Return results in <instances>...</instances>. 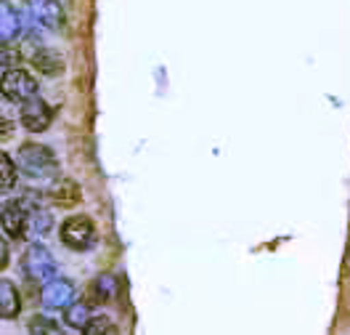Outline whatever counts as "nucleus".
I'll return each mask as SVG.
<instances>
[{
    "label": "nucleus",
    "instance_id": "obj_2",
    "mask_svg": "<svg viewBox=\"0 0 350 335\" xmlns=\"http://www.w3.org/2000/svg\"><path fill=\"white\" fill-rule=\"evenodd\" d=\"M22 269L32 282H45L48 285L56 277V261H53V256L43 245L27 247V253L22 256Z\"/></svg>",
    "mask_w": 350,
    "mask_h": 335
},
{
    "label": "nucleus",
    "instance_id": "obj_6",
    "mask_svg": "<svg viewBox=\"0 0 350 335\" xmlns=\"http://www.w3.org/2000/svg\"><path fill=\"white\" fill-rule=\"evenodd\" d=\"M29 226V210L24 208L22 202H5L3 205V229L8 237L22 240L24 232Z\"/></svg>",
    "mask_w": 350,
    "mask_h": 335
},
{
    "label": "nucleus",
    "instance_id": "obj_8",
    "mask_svg": "<svg viewBox=\"0 0 350 335\" xmlns=\"http://www.w3.org/2000/svg\"><path fill=\"white\" fill-rule=\"evenodd\" d=\"M27 11L48 29H56L62 24V5L56 0H27Z\"/></svg>",
    "mask_w": 350,
    "mask_h": 335
},
{
    "label": "nucleus",
    "instance_id": "obj_4",
    "mask_svg": "<svg viewBox=\"0 0 350 335\" xmlns=\"http://www.w3.org/2000/svg\"><path fill=\"white\" fill-rule=\"evenodd\" d=\"M3 93H5L8 101H22V104H27V101H32L38 96V83L24 69H8L3 75Z\"/></svg>",
    "mask_w": 350,
    "mask_h": 335
},
{
    "label": "nucleus",
    "instance_id": "obj_9",
    "mask_svg": "<svg viewBox=\"0 0 350 335\" xmlns=\"http://www.w3.org/2000/svg\"><path fill=\"white\" fill-rule=\"evenodd\" d=\"M0 38H3V43H11L16 35H19V29H22V24H19V14L11 8V3L8 0H3L0 3Z\"/></svg>",
    "mask_w": 350,
    "mask_h": 335
},
{
    "label": "nucleus",
    "instance_id": "obj_13",
    "mask_svg": "<svg viewBox=\"0 0 350 335\" xmlns=\"http://www.w3.org/2000/svg\"><path fill=\"white\" fill-rule=\"evenodd\" d=\"M93 290H96V301L98 303H107L117 295V280L111 274H98V280L93 282Z\"/></svg>",
    "mask_w": 350,
    "mask_h": 335
},
{
    "label": "nucleus",
    "instance_id": "obj_17",
    "mask_svg": "<svg viewBox=\"0 0 350 335\" xmlns=\"http://www.w3.org/2000/svg\"><path fill=\"white\" fill-rule=\"evenodd\" d=\"M29 229L35 234H45L51 229V213H45L40 208H29Z\"/></svg>",
    "mask_w": 350,
    "mask_h": 335
},
{
    "label": "nucleus",
    "instance_id": "obj_14",
    "mask_svg": "<svg viewBox=\"0 0 350 335\" xmlns=\"http://www.w3.org/2000/svg\"><path fill=\"white\" fill-rule=\"evenodd\" d=\"M90 319H93V317H90L85 303H75V306L66 309V325H69V327H83V330H85Z\"/></svg>",
    "mask_w": 350,
    "mask_h": 335
},
{
    "label": "nucleus",
    "instance_id": "obj_3",
    "mask_svg": "<svg viewBox=\"0 0 350 335\" xmlns=\"http://www.w3.org/2000/svg\"><path fill=\"white\" fill-rule=\"evenodd\" d=\"M96 240V226L88 216H72L62 226V243L72 250H88Z\"/></svg>",
    "mask_w": 350,
    "mask_h": 335
},
{
    "label": "nucleus",
    "instance_id": "obj_10",
    "mask_svg": "<svg viewBox=\"0 0 350 335\" xmlns=\"http://www.w3.org/2000/svg\"><path fill=\"white\" fill-rule=\"evenodd\" d=\"M51 200L56 202L59 208H72V205L80 202V186L69 179L59 181V184H53V189H51Z\"/></svg>",
    "mask_w": 350,
    "mask_h": 335
},
{
    "label": "nucleus",
    "instance_id": "obj_12",
    "mask_svg": "<svg viewBox=\"0 0 350 335\" xmlns=\"http://www.w3.org/2000/svg\"><path fill=\"white\" fill-rule=\"evenodd\" d=\"M0 314H3V319H14L19 314V295H16L14 282H8V280L0 282Z\"/></svg>",
    "mask_w": 350,
    "mask_h": 335
},
{
    "label": "nucleus",
    "instance_id": "obj_1",
    "mask_svg": "<svg viewBox=\"0 0 350 335\" xmlns=\"http://www.w3.org/2000/svg\"><path fill=\"white\" fill-rule=\"evenodd\" d=\"M16 162H19L24 176H29V179H53L59 171L53 152L43 144H24L16 155Z\"/></svg>",
    "mask_w": 350,
    "mask_h": 335
},
{
    "label": "nucleus",
    "instance_id": "obj_5",
    "mask_svg": "<svg viewBox=\"0 0 350 335\" xmlns=\"http://www.w3.org/2000/svg\"><path fill=\"white\" fill-rule=\"evenodd\" d=\"M51 120H53V112H51V107L45 104L40 96H35L32 101L22 104V123L27 131L40 134V131H45L51 125Z\"/></svg>",
    "mask_w": 350,
    "mask_h": 335
},
{
    "label": "nucleus",
    "instance_id": "obj_7",
    "mask_svg": "<svg viewBox=\"0 0 350 335\" xmlns=\"http://www.w3.org/2000/svg\"><path fill=\"white\" fill-rule=\"evenodd\" d=\"M75 298V285L69 280H53L43 288V306L45 309H64Z\"/></svg>",
    "mask_w": 350,
    "mask_h": 335
},
{
    "label": "nucleus",
    "instance_id": "obj_18",
    "mask_svg": "<svg viewBox=\"0 0 350 335\" xmlns=\"http://www.w3.org/2000/svg\"><path fill=\"white\" fill-rule=\"evenodd\" d=\"M0 173H3L0 186H3V192H8L16 184V168H14V160L8 155H0Z\"/></svg>",
    "mask_w": 350,
    "mask_h": 335
},
{
    "label": "nucleus",
    "instance_id": "obj_16",
    "mask_svg": "<svg viewBox=\"0 0 350 335\" xmlns=\"http://www.w3.org/2000/svg\"><path fill=\"white\" fill-rule=\"evenodd\" d=\"M29 335H64L62 327L53 322V319H45V317H35L29 322Z\"/></svg>",
    "mask_w": 350,
    "mask_h": 335
},
{
    "label": "nucleus",
    "instance_id": "obj_11",
    "mask_svg": "<svg viewBox=\"0 0 350 335\" xmlns=\"http://www.w3.org/2000/svg\"><path fill=\"white\" fill-rule=\"evenodd\" d=\"M32 64L40 69V72H45V75H62L64 72V59L56 51H51V48L35 51L32 53Z\"/></svg>",
    "mask_w": 350,
    "mask_h": 335
},
{
    "label": "nucleus",
    "instance_id": "obj_15",
    "mask_svg": "<svg viewBox=\"0 0 350 335\" xmlns=\"http://www.w3.org/2000/svg\"><path fill=\"white\" fill-rule=\"evenodd\" d=\"M83 335H117V327H114L109 317H93L83 330Z\"/></svg>",
    "mask_w": 350,
    "mask_h": 335
}]
</instances>
